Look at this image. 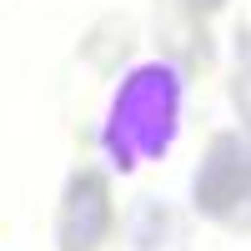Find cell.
<instances>
[{
	"label": "cell",
	"instance_id": "obj_2",
	"mask_svg": "<svg viewBox=\"0 0 251 251\" xmlns=\"http://www.w3.org/2000/svg\"><path fill=\"white\" fill-rule=\"evenodd\" d=\"M191 206L226 231H251V141L241 131H211L191 176Z\"/></svg>",
	"mask_w": 251,
	"mask_h": 251
},
{
	"label": "cell",
	"instance_id": "obj_6",
	"mask_svg": "<svg viewBox=\"0 0 251 251\" xmlns=\"http://www.w3.org/2000/svg\"><path fill=\"white\" fill-rule=\"evenodd\" d=\"M136 251H186V216L171 211V206H146Z\"/></svg>",
	"mask_w": 251,
	"mask_h": 251
},
{
	"label": "cell",
	"instance_id": "obj_1",
	"mask_svg": "<svg viewBox=\"0 0 251 251\" xmlns=\"http://www.w3.org/2000/svg\"><path fill=\"white\" fill-rule=\"evenodd\" d=\"M181 96H186V75L171 60H151L121 80L106 116V136H100L121 171H136L141 161H161L171 151L181 131Z\"/></svg>",
	"mask_w": 251,
	"mask_h": 251
},
{
	"label": "cell",
	"instance_id": "obj_5",
	"mask_svg": "<svg viewBox=\"0 0 251 251\" xmlns=\"http://www.w3.org/2000/svg\"><path fill=\"white\" fill-rule=\"evenodd\" d=\"M136 46H141V25L131 15H121V10H106L100 20H91L86 25V35H80V60L96 71V75H116L126 60L136 55Z\"/></svg>",
	"mask_w": 251,
	"mask_h": 251
},
{
	"label": "cell",
	"instance_id": "obj_4",
	"mask_svg": "<svg viewBox=\"0 0 251 251\" xmlns=\"http://www.w3.org/2000/svg\"><path fill=\"white\" fill-rule=\"evenodd\" d=\"M156 46H161V60H171L181 75H206L216 66L211 25L186 0H161L156 5Z\"/></svg>",
	"mask_w": 251,
	"mask_h": 251
},
{
	"label": "cell",
	"instance_id": "obj_7",
	"mask_svg": "<svg viewBox=\"0 0 251 251\" xmlns=\"http://www.w3.org/2000/svg\"><path fill=\"white\" fill-rule=\"evenodd\" d=\"M226 96H231V111H236V121H241V131H251V55H246V60H236Z\"/></svg>",
	"mask_w": 251,
	"mask_h": 251
},
{
	"label": "cell",
	"instance_id": "obj_8",
	"mask_svg": "<svg viewBox=\"0 0 251 251\" xmlns=\"http://www.w3.org/2000/svg\"><path fill=\"white\" fill-rule=\"evenodd\" d=\"M186 5H191L196 15H206V20H211L216 10H226V5H231V0H186Z\"/></svg>",
	"mask_w": 251,
	"mask_h": 251
},
{
	"label": "cell",
	"instance_id": "obj_3",
	"mask_svg": "<svg viewBox=\"0 0 251 251\" xmlns=\"http://www.w3.org/2000/svg\"><path fill=\"white\" fill-rule=\"evenodd\" d=\"M116 231V186L100 166L71 171L55 206V246L60 251H100Z\"/></svg>",
	"mask_w": 251,
	"mask_h": 251
}]
</instances>
